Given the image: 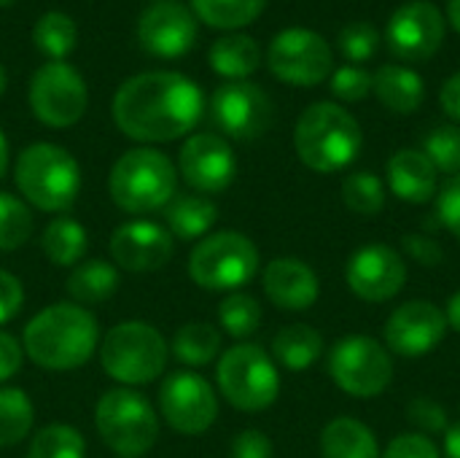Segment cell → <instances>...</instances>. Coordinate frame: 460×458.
I'll return each mask as SVG.
<instances>
[{
  "instance_id": "cell-38",
  "label": "cell",
  "mask_w": 460,
  "mask_h": 458,
  "mask_svg": "<svg viewBox=\"0 0 460 458\" xmlns=\"http://www.w3.org/2000/svg\"><path fill=\"white\" fill-rule=\"evenodd\" d=\"M431 165L437 167V173H447L450 178L460 175V130L453 124H442L437 130H431L423 140L420 148Z\"/></svg>"
},
{
  "instance_id": "cell-36",
  "label": "cell",
  "mask_w": 460,
  "mask_h": 458,
  "mask_svg": "<svg viewBox=\"0 0 460 458\" xmlns=\"http://www.w3.org/2000/svg\"><path fill=\"white\" fill-rule=\"evenodd\" d=\"M218 324L234 340L251 337L259 329V324H261V305H259V300L251 297V294H243V292H232L218 305Z\"/></svg>"
},
{
  "instance_id": "cell-24",
  "label": "cell",
  "mask_w": 460,
  "mask_h": 458,
  "mask_svg": "<svg viewBox=\"0 0 460 458\" xmlns=\"http://www.w3.org/2000/svg\"><path fill=\"white\" fill-rule=\"evenodd\" d=\"M164 221L178 240H202L218 221V205L202 194H175L164 205Z\"/></svg>"
},
{
  "instance_id": "cell-11",
  "label": "cell",
  "mask_w": 460,
  "mask_h": 458,
  "mask_svg": "<svg viewBox=\"0 0 460 458\" xmlns=\"http://www.w3.org/2000/svg\"><path fill=\"white\" fill-rule=\"evenodd\" d=\"M89 105V89L81 73L67 62H46L32 73L30 108L46 127L62 130L81 121Z\"/></svg>"
},
{
  "instance_id": "cell-12",
  "label": "cell",
  "mask_w": 460,
  "mask_h": 458,
  "mask_svg": "<svg viewBox=\"0 0 460 458\" xmlns=\"http://www.w3.org/2000/svg\"><path fill=\"white\" fill-rule=\"evenodd\" d=\"M267 62L275 78L291 86H318L332 76V46L307 27L280 30L267 51Z\"/></svg>"
},
{
  "instance_id": "cell-5",
  "label": "cell",
  "mask_w": 460,
  "mask_h": 458,
  "mask_svg": "<svg viewBox=\"0 0 460 458\" xmlns=\"http://www.w3.org/2000/svg\"><path fill=\"white\" fill-rule=\"evenodd\" d=\"M13 181L22 197L38 211L65 213L81 192V167L62 146L32 143L16 159Z\"/></svg>"
},
{
  "instance_id": "cell-10",
  "label": "cell",
  "mask_w": 460,
  "mask_h": 458,
  "mask_svg": "<svg viewBox=\"0 0 460 458\" xmlns=\"http://www.w3.org/2000/svg\"><path fill=\"white\" fill-rule=\"evenodd\" d=\"M329 375L348 397L372 400L391 386L394 359L375 337L348 335L329 351Z\"/></svg>"
},
{
  "instance_id": "cell-55",
  "label": "cell",
  "mask_w": 460,
  "mask_h": 458,
  "mask_svg": "<svg viewBox=\"0 0 460 458\" xmlns=\"http://www.w3.org/2000/svg\"><path fill=\"white\" fill-rule=\"evenodd\" d=\"M156 3H164V0H156Z\"/></svg>"
},
{
  "instance_id": "cell-2",
  "label": "cell",
  "mask_w": 460,
  "mask_h": 458,
  "mask_svg": "<svg viewBox=\"0 0 460 458\" xmlns=\"http://www.w3.org/2000/svg\"><path fill=\"white\" fill-rule=\"evenodd\" d=\"M22 346L24 354L49 373L78 370L100 346L97 319L75 302H57L24 327Z\"/></svg>"
},
{
  "instance_id": "cell-8",
  "label": "cell",
  "mask_w": 460,
  "mask_h": 458,
  "mask_svg": "<svg viewBox=\"0 0 460 458\" xmlns=\"http://www.w3.org/2000/svg\"><path fill=\"white\" fill-rule=\"evenodd\" d=\"M94 427L102 443L121 458L143 456L159 440V418L151 402L127 386L111 389L100 397Z\"/></svg>"
},
{
  "instance_id": "cell-4",
  "label": "cell",
  "mask_w": 460,
  "mask_h": 458,
  "mask_svg": "<svg viewBox=\"0 0 460 458\" xmlns=\"http://www.w3.org/2000/svg\"><path fill=\"white\" fill-rule=\"evenodd\" d=\"M178 173L167 154L140 146L121 154L108 175L111 200L124 213H154L175 197Z\"/></svg>"
},
{
  "instance_id": "cell-47",
  "label": "cell",
  "mask_w": 460,
  "mask_h": 458,
  "mask_svg": "<svg viewBox=\"0 0 460 458\" xmlns=\"http://www.w3.org/2000/svg\"><path fill=\"white\" fill-rule=\"evenodd\" d=\"M22 362H24V348L19 346V340L11 337L8 332H0V383L13 378L22 370Z\"/></svg>"
},
{
  "instance_id": "cell-9",
  "label": "cell",
  "mask_w": 460,
  "mask_h": 458,
  "mask_svg": "<svg viewBox=\"0 0 460 458\" xmlns=\"http://www.w3.org/2000/svg\"><path fill=\"white\" fill-rule=\"evenodd\" d=\"M218 391L243 413H261L280 394V373L275 359L253 343H240L218 359Z\"/></svg>"
},
{
  "instance_id": "cell-35",
  "label": "cell",
  "mask_w": 460,
  "mask_h": 458,
  "mask_svg": "<svg viewBox=\"0 0 460 458\" xmlns=\"http://www.w3.org/2000/svg\"><path fill=\"white\" fill-rule=\"evenodd\" d=\"M27 458H86V443L78 429L49 424L32 437Z\"/></svg>"
},
{
  "instance_id": "cell-37",
  "label": "cell",
  "mask_w": 460,
  "mask_h": 458,
  "mask_svg": "<svg viewBox=\"0 0 460 458\" xmlns=\"http://www.w3.org/2000/svg\"><path fill=\"white\" fill-rule=\"evenodd\" d=\"M32 235V213L30 208L8 194L0 192V251H16L22 248Z\"/></svg>"
},
{
  "instance_id": "cell-53",
  "label": "cell",
  "mask_w": 460,
  "mask_h": 458,
  "mask_svg": "<svg viewBox=\"0 0 460 458\" xmlns=\"http://www.w3.org/2000/svg\"><path fill=\"white\" fill-rule=\"evenodd\" d=\"M5 92V67L0 65V94Z\"/></svg>"
},
{
  "instance_id": "cell-54",
  "label": "cell",
  "mask_w": 460,
  "mask_h": 458,
  "mask_svg": "<svg viewBox=\"0 0 460 458\" xmlns=\"http://www.w3.org/2000/svg\"><path fill=\"white\" fill-rule=\"evenodd\" d=\"M11 3H13V0H0V8H3V5H11Z\"/></svg>"
},
{
  "instance_id": "cell-14",
  "label": "cell",
  "mask_w": 460,
  "mask_h": 458,
  "mask_svg": "<svg viewBox=\"0 0 460 458\" xmlns=\"http://www.w3.org/2000/svg\"><path fill=\"white\" fill-rule=\"evenodd\" d=\"M210 119L224 135L253 140L272 124V100L251 81H226L210 97Z\"/></svg>"
},
{
  "instance_id": "cell-16",
  "label": "cell",
  "mask_w": 460,
  "mask_h": 458,
  "mask_svg": "<svg viewBox=\"0 0 460 458\" xmlns=\"http://www.w3.org/2000/svg\"><path fill=\"white\" fill-rule=\"evenodd\" d=\"M447 335L445 310L429 300H412L399 305L385 321V346L404 356L420 359L439 348Z\"/></svg>"
},
{
  "instance_id": "cell-40",
  "label": "cell",
  "mask_w": 460,
  "mask_h": 458,
  "mask_svg": "<svg viewBox=\"0 0 460 458\" xmlns=\"http://www.w3.org/2000/svg\"><path fill=\"white\" fill-rule=\"evenodd\" d=\"M329 89L337 100L361 103L372 92V73L358 65H342L329 76Z\"/></svg>"
},
{
  "instance_id": "cell-32",
  "label": "cell",
  "mask_w": 460,
  "mask_h": 458,
  "mask_svg": "<svg viewBox=\"0 0 460 458\" xmlns=\"http://www.w3.org/2000/svg\"><path fill=\"white\" fill-rule=\"evenodd\" d=\"M35 421V408L32 400L13 386L0 389V448L19 445Z\"/></svg>"
},
{
  "instance_id": "cell-3",
  "label": "cell",
  "mask_w": 460,
  "mask_h": 458,
  "mask_svg": "<svg viewBox=\"0 0 460 458\" xmlns=\"http://www.w3.org/2000/svg\"><path fill=\"white\" fill-rule=\"evenodd\" d=\"M364 132L350 111L337 103H313L294 127V148L315 173H337L361 154Z\"/></svg>"
},
{
  "instance_id": "cell-22",
  "label": "cell",
  "mask_w": 460,
  "mask_h": 458,
  "mask_svg": "<svg viewBox=\"0 0 460 458\" xmlns=\"http://www.w3.org/2000/svg\"><path fill=\"white\" fill-rule=\"evenodd\" d=\"M388 186L410 205H426L439 192V173L420 148H402L388 159Z\"/></svg>"
},
{
  "instance_id": "cell-46",
  "label": "cell",
  "mask_w": 460,
  "mask_h": 458,
  "mask_svg": "<svg viewBox=\"0 0 460 458\" xmlns=\"http://www.w3.org/2000/svg\"><path fill=\"white\" fill-rule=\"evenodd\" d=\"M272 440L259 429H245L232 443V458H272Z\"/></svg>"
},
{
  "instance_id": "cell-48",
  "label": "cell",
  "mask_w": 460,
  "mask_h": 458,
  "mask_svg": "<svg viewBox=\"0 0 460 458\" xmlns=\"http://www.w3.org/2000/svg\"><path fill=\"white\" fill-rule=\"evenodd\" d=\"M439 103H442V111L453 119V121H460V73H453L442 92H439Z\"/></svg>"
},
{
  "instance_id": "cell-25",
  "label": "cell",
  "mask_w": 460,
  "mask_h": 458,
  "mask_svg": "<svg viewBox=\"0 0 460 458\" xmlns=\"http://www.w3.org/2000/svg\"><path fill=\"white\" fill-rule=\"evenodd\" d=\"M321 458H383V454L367 424L334 418L321 432Z\"/></svg>"
},
{
  "instance_id": "cell-6",
  "label": "cell",
  "mask_w": 460,
  "mask_h": 458,
  "mask_svg": "<svg viewBox=\"0 0 460 458\" xmlns=\"http://www.w3.org/2000/svg\"><path fill=\"white\" fill-rule=\"evenodd\" d=\"M167 340L146 321H121L100 343V364L105 375L127 389L156 381L167 367Z\"/></svg>"
},
{
  "instance_id": "cell-19",
  "label": "cell",
  "mask_w": 460,
  "mask_h": 458,
  "mask_svg": "<svg viewBox=\"0 0 460 458\" xmlns=\"http://www.w3.org/2000/svg\"><path fill=\"white\" fill-rule=\"evenodd\" d=\"M178 167L191 189L202 194H216L232 186L237 175V157L221 135L199 132L183 143Z\"/></svg>"
},
{
  "instance_id": "cell-41",
  "label": "cell",
  "mask_w": 460,
  "mask_h": 458,
  "mask_svg": "<svg viewBox=\"0 0 460 458\" xmlns=\"http://www.w3.org/2000/svg\"><path fill=\"white\" fill-rule=\"evenodd\" d=\"M383 458H442L439 448L434 445V440L429 435L420 432H407L391 440V445L385 448Z\"/></svg>"
},
{
  "instance_id": "cell-31",
  "label": "cell",
  "mask_w": 460,
  "mask_h": 458,
  "mask_svg": "<svg viewBox=\"0 0 460 458\" xmlns=\"http://www.w3.org/2000/svg\"><path fill=\"white\" fill-rule=\"evenodd\" d=\"M78 27L75 22L62 11L43 13L32 27V43L40 54H46L51 62H65V57L75 49Z\"/></svg>"
},
{
  "instance_id": "cell-17",
  "label": "cell",
  "mask_w": 460,
  "mask_h": 458,
  "mask_svg": "<svg viewBox=\"0 0 460 458\" xmlns=\"http://www.w3.org/2000/svg\"><path fill=\"white\" fill-rule=\"evenodd\" d=\"M348 289L364 302H388L407 283V265L391 246L372 243L350 254L345 270Z\"/></svg>"
},
{
  "instance_id": "cell-45",
  "label": "cell",
  "mask_w": 460,
  "mask_h": 458,
  "mask_svg": "<svg viewBox=\"0 0 460 458\" xmlns=\"http://www.w3.org/2000/svg\"><path fill=\"white\" fill-rule=\"evenodd\" d=\"M410 421L415 427H420V435H431V432H447V416L445 408H439L431 400H415L410 405Z\"/></svg>"
},
{
  "instance_id": "cell-26",
  "label": "cell",
  "mask_w": 460,
  "mask_h": 458,
  "mask_svg": "<svg viewBox=\"0 0 460 458\" xmlns=\"http://www.w3.org/2000/svg\"><path fill=\"white\" fill-rule=\"evenodd\" d=\"M210 67L229 78V81H245L253 76L261 65V49L251 35L234 32V35H221L208 54Z\"/></svg>"
},
{
  "instance_id": "cell-1",
  "label": "cell",
  "mask_w": 460,
  "mask_h": 458,
  "mask_svg": "<svg viewBox=\"0 0 460 458\" xmlns=\"http://www.w3.org/2000/svg\"><path fill=\"white\" fill-rule=\"evenodd\" d=\"M202 89L172 70H148L127 78L113 97L116 127L140 143H167L189 135L202 119Z\"/></svg>"
},
{
  "instance_id": "cell-27",
  "label": "cell",
  "mask_w": 460,
  "mask_h": 458,
  "mask_svg": "<svg viewBox=\"0 0 460 458\" xmlns=\"http://www.w3.org/2000/svg\"><path fill=\"white\" fill-rule=\"evenodd\" d=\"M323 354V335L307 324L283 327L272 340V359L288 373L310 370Z\"/></svg>"
},
{
  "instance_id": "cell-33",
  "label": "cell",
  "mask_w": 460,
  "mask_h": 458,
  "mask_svg": "<svg viewBox=\"0 0 460 458\" xmlns=\"http://www.w3.org/2000/svg\"><path fill=\"white\" fill-rule=\"evenodd\" d=\"M267 0H191L194 13L218 30H240L256 22Z\"/></svg>"
},
{
  "instance_id": "cell-43",
  "label": "cell",
  "mask_w": 460,
  "mask_h": 458,
  "mask_svg": "<svg viewBox=\"0 0 460 458\" xmlns=\"http://www.w3.org/2000/svg\"><path fill=\"white\" fill-rule=\"evenodd\" d=\"M437 216L460 240V175H453L437 194Z\"/></svg>"
},
{
  "instance_id": "cell-30",
  "label": "cell",
  "mask_w": 460,
  "mask_h": 458,
  "mask_svg": "<svg viewBox=\"0 0 460 458\" xmlns=\"http://www.w3.org/2000/svg\"><path fill=\"white\" fill-rule=\"evenodd\" d=\"M170 351L186 367H205L221 354V332L213 324H205V321L183 324L175 332Z\"/></svg>"
},
{
  "instance_id": "cell-28",
  "label": "cell",
  "mask_w": 460,
  "mask_h": 458,
  "mask_svg": "<svg viewBox=\"0 0 460 458\" xmlns=\"http://www.w3.org/2000/svg\"><path fill=\"white\" fill-rule=\"evenodd\" d=\"M119 289V270L105 259H86L75 265L67 278V294L75 305H102Z\"/></svg>"
},
{
  "instance_id": "cell-21",
  "label": "cell",
  "mask_w": 460,
  "mask_h": 458,
  "mask_svg": "<svg viewBox=\"0 0 460 458\" xmlns=\"http://www.w3.org/2000/svg\"><path fill=\"white\" fill-rule=\"evenodd\" d=\"M264 294L280 310H307L318 302L321 281L310 265L296 256H278L264 270Z\"/></svg>"
},
{
  "instance_id": "cell-23",
  "label": "cell",
  "mask_w": 460,
  "mask_h": 458,
  "mask_svg": "<svg viewBox=\"0 0 460 458\" xmlns=\"http://www.w3.org/2000/svg\"><path fill=\"white\" fill-rule=\"evenodd\" d=\"M372 92L394 113H415L423 105L426 84L423 78L404 65H383L372 73Z\"/></svg>"
},
{
  "instance_id": "cell-15",
  "label": "cell",
  "mask_w": 460,
  "mask_h": 458,
  "mask_svg": "<svg viewBox=\"0 0 460 458\" xmlns=\"http://www.w3.org/2000/svg\"><path fill=\"white\" fill-rule=\"evenodd\" d=\"M385 38L394 57L404 62H426L445 43V16L429 0H410L394 11Z\"/></svg>"
},
{
  "instance_id": "cell-50",
  "label": "cell",
  "mask_w": 460,
  "mask_h": 458,
  "mask_svg": "<svg viewBox=\"0 0 460 458\" xmlns=\"http://www.w3.org/2000/svg\"><path fill=\"white\" fill-rule=\"evenodd\" d=\"M445 319H447V329H453V332H458L460 335V292H456V294L447 300Z\"/></svg>"
},
{
  "instance_id": "cell-52",
  "label": "cell",
  "mask_w": 460,
  "mask_h": 458,
  "mask_svg": "<svg viewBox=\"0 0 460 458\" xmlns=\"http://www.w3.org/2000/svg\"><path fill=\"white\" fill-rule=\"evenodd\" d=\"M5 167H8V140L0 130V178L5 175Z\"/></svg>"
},
{
  "instance_id": "cell-51",
  "label": "cell",
  "mask_w": 460,
  "mask_h": 458,
  "mask_svg": "<svg viewBox=\"0 0 460 458\" xmlns=\"http://www.w3.org/2000/svg\"><path fill=\"white\" fill-rule=\"evenodd\" d=\"M447 16H450L453 27L460 32V0H447Z\"/></svg>"
},
{
  "instance_id": "cell-44",
  "label": "cell",
  "mask_w": 460,
  "mask_h": 458,
  "mask_svg": "<svg viewBox=\"0 0 460 458\" xmlns=\"http://www.w3.org/2000/svg\"><path fill=\"white\" fill-rule=\"evenodd\" d=\"M22 305H24L22 281L13 273L0 270V327L8 324L11 319H16V313L22 310Z\"/></svg>"
},
{
  "instance_id": "cell-7",
  "label": "cell",
  "mask_w": 460,
  "mask_h": 458,
  "mask_svg": "<svg viewBox=\"0 0 460 458\" xmlns=\"http://www.w3.org/2000/svg\"><path fill=\"white\" fill-rule=\"evenodd\" d=\"M259 262V248L248 235L210 232L189 254V278L208 292H237L256 278Z\"/></svg>"
},
{
  "instance_id": "cell-39",
  "label": "cell",
  "mask_w": 460,
  "mask_h": 458,
  "mask_svg": "<svg viewBox=\"0 0 460 458\" xmlns=\"http://www.w3.org/2000/svg\"><path fill=\"white\" fill-rule=\"evenodd\" d=\"M337 46L350 62H367L380 46V32L369 22H350L340 30Z\"/></svg>"
},
{
  "instance_id": "cell-49",
  "label": "cell",
  "mask_w": 460,
  "mask_h": 458,
  "mask_svg": "<svg viewBox=\"0 0 460 458\" xmlns=\"http://www.w3.org/2000/svg\"><path fill=\"white\" fill-rule=\"evenodd\" d=\"M445 458H460V421L445 432Z\"/></svg>"
},
{
  "instance_id": "cell-42",
  "label": "cell",
  "mask_w": 460,
  "mask_h": 458,
  "mask_svg": "<svg viewBox=\"0 0 460 458\" xmlns=\"http://www.w3.org/2000/svg\"><path fill=\"white\" fill-rule=\"evenodd\" d=\"M402 248H404V254H407L412 262H418V265H423V267H439V265L445 262L442 246H439L434 238L423 235V232H410V235H404V238H402Z\"/></svg>"
},
{
  "instance_id": "cell-29",
  "label": "cell",
  "mask_w": 460,
  "mask_h": 458,
  "mask_svg": "<svg viewBox=\"0 0 460 458\" xmlns=\"http://www.w3.org/2000/svg\"><path fill=\"white\" fill-rule=\"evenodd\" d=\"M40 248L46 259L57 267H75L84 262L86 248H89V232L67 216L51 219L49 227L43 229Z\"/></svg>"
},
{
  "instance_id": "cell-13",
  "label": "cell",
  "mask_w": 460,
  "mask_h": 458,
  "mask_svg": "<svg viewBox=\"0 0 460 458\" xmlns=\"http://www.w3.org/2000/svg\"><path fill=\"white\" fill-rule=\"evenodd\" d=\"M159 410L178 435L197 437L216 424L218 397L199 373L178 370L159 389Z\"/></svg>"
},
{
  "instance_id": "cell-20",
  "label": "cell",
  "mask_w": 460,
  "mask_h": 458,
  "mask_svg": "<svg viewBox=\"0 0 460 458\" xmlns=\"http://www.w3.org/2000/svg\"><path fill=\"white\" fill-rule=\"evenodd\" d=\"M172 235L156 221H127L111 238V256L129 273H154L172 259Z\"/></svg>"
},
{
  "instance_id": "cell-18",
  "label": "cell",
  "mask_w": 460,
  "mask_h": 458,
  "mask_svg": "<svg viewBox=\"0 0 460 458\" xmlns=\"http://www.w3.org/2000/svg\"><path fill=\"white\" fill-rule=\"evenodd\" d=\"M137 40L156 59H181L197 43V16L178 0L154 3L137 22Z\"/></svg>"
},
{
  "instance_id": "cell-34",
  "label": "cell",
  "mask_w": 460,
  "mask_h": 458,
  "mask_svg": "<svg viewBox=\"0 0 460 458\" xmlns=\"http://www.w3.org/2000/svg\"><path fill=\"white\" fill-rule=\"evenodd\" d=\"M342 200L350 213L361 219H375L385 208V186L369 170H356L342 181Z\"/></svg>"
}]
</instances>
